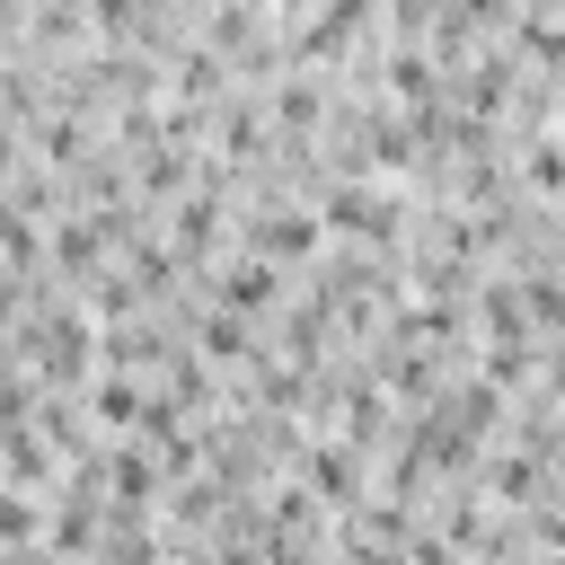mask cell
<instances>
[{"label": "cell", "mask_w": 565, "mask_h": 565, "mask_svg": "<svg viewBox=\"0 0 565 565\" xmlns=\"http://www.w3.org/2000/svg\"><path fill=\"white\" fill-rule=\"evenodd\" d=\"M353 477H362V468H353L344 450H318V459H309V486H318V503H344V486H353Z\"/></svg>", "instance_id": "1"}, {"label": "cell", "mask_w": 565, "mask_h": 565, "mask_svg": "<svg viewBox=\"0 0 565 565\" xmlns=\"http://www.w3.org/2000/svg\"><path fill=\"white\" fill-rule=\"evenodd\" d=\"M265 300H274V274L265 265H238L230 274V309H265Z\"/></svg>", "instance_id": "2"}]
</instances>
